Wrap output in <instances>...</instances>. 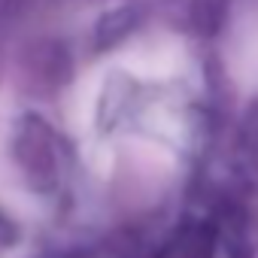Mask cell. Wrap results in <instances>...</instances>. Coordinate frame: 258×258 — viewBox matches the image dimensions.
<instances>
[{
    "instance_id": "cell-1",
    "label": "cell",
    "mask_w": 258,
    "mask_h": 258,
    "mask_svg": "<svg viewBox=\"0 0 258 258\" xmlns=\"http://www.w3.org/2000/svg\"><path fill=\"white\" fill-rule=\"evenodd\" d=\"M164 258H213V237L207 228H185L167 246Z\"/></svg>"
}]
</instances>
